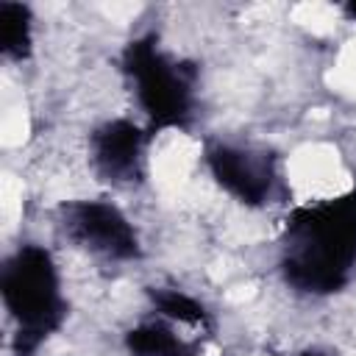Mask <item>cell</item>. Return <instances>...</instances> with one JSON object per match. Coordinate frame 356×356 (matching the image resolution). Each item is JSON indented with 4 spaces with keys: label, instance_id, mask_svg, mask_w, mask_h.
Segmentation results:
<instances>
[{
    "label": "cell",
    "instance_id": "6da1fadb",
    "mask_svg": "<svg viewBox=\"0 0 356 356\" xmlns=\"http://www.w3.org/2000/svg\"><path fill=\"white\" fill-rule=\"evenodd\" d=\"M356 261V200L331 197L309 206L289 225L286 270L309 289H334Z\"/></svg>",
    "mask_w": 356,
    "mask_h": 356
},
{
    "label": "cell",
    "instance_id": "7a4b0ae2",
    "mask_svg": "<svg viewBox=\"0 0 356 356\" xmlns=\"http://www.w3.org/2000/svg\"><path fill=\"white\" fill-rule=\"evenodd\" d=\"M3 298L25 334L42 337L58 320V284L47 253L19 250L3 273Z\"/></svg>",
    "mask_w": 356,
    "mask_h": 356
},
{
    "label": "cell",
    "instance_id": "9c48e42d",
    "mask_svg": "<svg viewBox=\"0 0 356 356\" xmlns=\"http://www.w3.org/2000/svg\"><path fill=\"white\" fill-rule=\"evenodd\" d=\"M159 303H161V312L170 320L181 323V325H200L203 323V309L197 303H192L189 298H184V295L170 292V295H161Z\"/></svg>",
    "mask_w": 356,
    "mask_h": 356
},
{
    "label": "cell",
    "instance_id": "5b68a950",
    "mask_svg": "<svg viewBox=\"0 0 356 356\" xmlns=\"http://www.w3.org/2000/svg\"><path fill=\"white\" fill-rule=\"evenodd\" d=\"M211 167L214 175L220 178V184H225L234 195L256 203L270 192V164L253 153L245 150H217L211 156Z\"/></svg>",
    "mask_w": 356,
    "mask_h": 356
},
{
    "label": "cell",
    "instance_id": "8992f818",
    "mask_svg": "<svg viewBox=\"0 0 356 356\" xmlns=\"http://www.w3.org/2000/svg\"><path fill=\"white\" fill-rule=\"evenodd\" d=\"M139 131L128 122H114L95 139V159L106 175H125L136 167Z\"/></svg>",
    "mask_w": 356,
    "mask_h": 356
},
{
    "label": "cell",
    "instance_id": "3957f363",
    "mask_svg": "<svg viewBox=\"0 0 356 356\" xmlns=\"http://www.w3.org/2000/svg\"><path fill=\"white\" fill-rule=\"evenodd\" d=\"M128 70L136 81V95L153 120L175 122L184 117L189 100V78L184 67L167 58L159 47L136 42L128 50Z\"/></svg>",
    "mask_w": 356,
    "mask_h": 356
},
{
    "label": "cell",
    "instance_id": "277c9868",
    "mask_svg": "<svg viewBox=\"0 0 356 356\" xmlns=\"http://www.w3.org/2000/svg\"><path fill=\"white\" fill-rule=\"evenodd\" d=\"M67 228L78 242L97 253L108 256H128L136 248L131 225L122 220V214L103 203H75L67 214Z\"/></svg>",
    "mask_w": 356,
    "mask_h": 356
},
{
    "label": "cell",
    "instance_id": "30bf717a",
    "mask_svg": "<svg viewBox=\"0 0 356 356\" xmlns=\"http://www.w3.org/2000/svg\"><path fill=\"white\" fill-rule=\"evenodd\" d=\"M309 356H312V353H309Z\"/></svg>",
    "mask_w": 356,
    "mask_h": 356
},
{
    "label": "cell",
    "instance_id": "52a82bcc",
    "mask_svg": "<svg viewBox=\"0 0 356 356\" xmlns=\"http://www.w3.org/2000/svg\"><path fill=\"white\" fill-rule=\"evenodd\" d=\"M28 33H31L28 11L22 6L3 3L0 6V44H3V50L11 56H22L28 47Z\"/></svg>",
    "mask_w": 356,
    "mask_h": 356
},
{
    "label": "cell",
    "instance_id": "ba28073f",
    "mask_svg": "<svg viewBox=\"0 0 356 356\" xmlns=\"http://www.w3.org/2000/svg\"><path fill=\"white\" fill-rule=\"evenodd\" d=\"M131 345L142 356H186L181 339L161 325H147V328L134 331Z\"/></svg>",
    "mask_w": 356,
    "mask_h": 356
}]
</instances>
